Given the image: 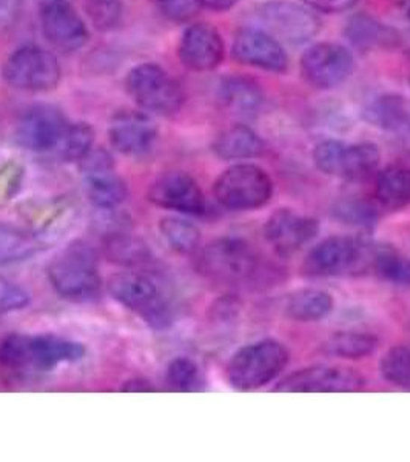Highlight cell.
I'll return each mask as SVG.
<instances>
[{
	"mask_svg": "<svg viewBox=\"0 0 410 462\" xmlns=\"http://www.w3.org/2000/svg\"><path fill=\"white\" fill-rule=\"evenodd\" d=\"M122 392H130V393H147V392H156L153 387L152 383L144 381V379H135V381H128V383L122 387Z\"/></svg>",
	"mask_w": 410,
	"mask_h": 462,
	"instance_id": "7bdbcfd3",
	"label": "cell"
},
{
	"mask_svg": "<svg viewBox=\"0 0 410 462\" xmlns=\"http://www.w3.org/2000/svg\"><path fill=\"white\" fill-rule=\"evenodd\" d=\"M289 363V352L281 342L263 339L239 348L227 365V378L242 392L272 383Z\"/></svg>",
	"mask_w": 410,
	"mask_h": 462,
	"instance_id": "277c9868",
	"label": "cell"
},
{
	"mask_svg": "<svg viewBox=\"0 0 410 462\" xmlns=\"http://www.w3.org/2000/svg\"><path fill=\"white\" fill-rule=\"evenodd\" d=\"M165 381L173 392H196L200 389L202 376L195 361L181 356L169 364Z\"/></svg>",
	"mask_w": 410,
	"mask_h": 462,
	"instance_id": "d590c367",
	"label": "cell"
},
{
	"mask_svg": "<svg viewBox=\"0 0 410 462\" xmlns=\"http://www.w3.org/2000/svg\"><path fill=\"white\" fill-rule=\"evenodd\" d=\"M401 10L405 13V19L410 22V0H400Z\"/></svg>",
	"mask_w": 410,
	"mask_h": 462,
	"instance_id": "f6af8a7d",
	"label": "cell"
},
{
	"mask_svg": "<svg viewBox=\"0 0 410 462\" xmlns=\"http://www.w3.org/2000/svg\"><path fill=\"white\" fill-rule=\"evenodd\" d=\"M159 231L167 245L179 254H191L200 247V231L182 217H163Z\"/></svg>",
	"mask_w": 410,
	"mask_h": 462,
	"instance_id": "d6a6232c",
	"label": "cell"
},
{
	"mask_svg": "<svg viewBox=\"0 0 410 462\" xmlns=\"http://www.w3.org/2000/svg\"><path fill=\"white\" fill-rule=\"evenodd\" d=\"M320 224L313 217L300 215L292 208H278L268 216L264 236L281 256H290L315 239Z\"/></svg>",
	"mask_w": 410,
	"mask_h": 462,
	"instance_id": "ac0fdd59",
	"label": "cell"
},
{
	"mask_svg": "<svg viewBox=\"0 0 410 462\" xmlns=\"http://www.w3.org/2000/svg\"><path fill=\"white\" fill-rule=\"evenodd\" d=\"M331 216L342 226L372 231L379 221V213L370 200L361 198L340 199L331 207Z\"/></svg>",
	"mask_w": 410,
	"mask_h": 462,
	"instance_id": "f1b7e54d",
	"label": "cell"
},
{
	"mask_svg": "<svg viewBox=\"0 0 410 462\" xmlns=\"http://www.w3.org/2000/svg\"><path fill=\"white\" fill-rule=\"evenodd\" d=\"M233 59L242 65L266 69L270 73H285L289 56L283 43L259 27H244L233 39Z\"/></svg>",
	"mask_w": 410,
	"mask_h": 462,
	"instance_id": "5bb4252c",
	"label": "cell"
},
{
	"mask_svg": "<svg viewBox=\"0 0 410 462\" xmlns=\"http://www.w3.org/2000/svg\"><path fill=\"white\" fill-rule=\"evenodd\" d=\"M364 383L363 376L352 368L313 365L289 374L274 390L278 393H353Z\"/></svg>",
	"mask_w": 410,
	"mask_h": 462,
	"instance_id": "4fadbf2b",
	"label": "cell"
},
{
	"mask_svg": "<svg viewBox=\"0 0 410 462\" xmlns=\"http://www.w3.org/2000/svg\"><path fill=\"white\" fill-rule=\"evenodd\" d=\"M148 199L161 208L182 215H202L205 211L202 189L184 171H170L156 179L148 189Z\"/></svg>",
	"mask_w": 410,
	"mask_h": 462,
	"instance_id": "e0dca14e",
	"label": "cell"
},
{
	"mask_svg": "<svg viewBox=\"0 0 410 462\" xmlns=\"http://www.w3.org/2000/svg\"><path fill=\"white\" fill-rule=\"evenodd\" d=\"M379 372L390 383L410 390V348L403 346L390 348L379 363Z\"/></svg>",
	"mask_w": 410,
	"mask_h": 462,
	"instance_id": "e575fe53",
	"label": "cell"
},
{
	"mask_svg": "<svg viewBox=\"0 0 410 462\" xmlns=\"http://www.w3.org/2000/svg\"><path fill=\"white\" fill-rule=\"evenodd\" d=\"M126 89L143 110L173 116L184 106V91L163 67L141 63L126 76Z\"/></svg>",
	"mask_w": 410,
	"mask_h": 462,
	"instance_id": "52a82bcc",
	"label": "cell"
},
{
	"mask_svg": "<svg viewBox=\"0 0 410 462\" xmlns=\"http://www.w3.org/2000/svg\"><path fill=\"white\" fill-rule=\"evenodd\" d=\"M364 119L377 126L410 152V99L403 95L378 96L363 111Z\"/></svg>",
	"mask_w": 410,
	"mask_h": 462,
	"instance_id": "44dd1931",
	"label": "cell"
},
{
	"mask_svg": "<svg viewBox=\"0 0 410 462\" xmlns=\"http://www.w3.org/2000/svg\"><path fill=\"white\" fill-rule=\"evenodd\" d=\"M43 36L62 53H74L89 42V28L71 2L41 6Z\"/></svg>",
	"mask_w": 410,
	"mask_h": 462,
	"instance_id": "2e32d148",
	"label": "cell"
},
{
	"mask_svg": "<svg viewBox=\"0 0 410 462\" xmlns=\"http://www.w3.org/2000/svg\"><path fill=\"white\" fill-rule=\"evenodd\" d=\"M196 267L205 278L232 285H263L274 274L252 244L241 237H219L200 250Z\"/></svg>",
	"mask_w": 410,
	"mask_h": 462,
	"instance_id": "6da1fadb",
	"label": "cell"
},
{
	"mask_svg": "<svg viewBox=\"0 0 410 462\" xmlns=\"http://www.w3.org/2000/svg\"><path fill=\"white\" fill-rule=\"evenodd\" d=\"M111 296L141 316L154 328H167L173 322V311L152 279L137 272H121L108 281Z\"/></svg>",
	"mask_w": 410,
	"mask_h": 462,
	"instance_id": "8992f818",
	"label": "cell"
},
{
	"mask_svg": "<svg viewBox=\"0 0 410 462\" xmlns=\"http://www.w3.org/2000/svg\"><path fill=\"white\" fill-rule=\"evenodd\" d=\"M39 6L50 5V4H56V2H73V0H36Z\"/></svg>",
	"mask_w": 410,
	"mask_h": 462,
	"instance_id": "bcb514c9",
	"label": "cell"
},
{
	"mask_svg": "<svg viewBox=\"0 0 410 462\" xmlns=\"http://www.w3.org/2000/svg\"><path fill=\"white\" fill-rule=\"evenodd\" d=\"M30 304V293L10 279L0 278V315L23 310Z\"/></svg>",
	"mask_w": 410,
	"mask_h": 462,
	"instance_id": "74e56055",
	"label": "cell"
},
{
	"mask_svg": "<svg viewBox=\"0 0 410 462\" xmlns=\"http://www.w3.org/2000/svg\"><path fill=\"white\" fill-rule=\"evenodd\" d=\"M218 97L230 115L252 119L264 106V93L255 80L246 76H227L218 88Z\"/></svg>",
	"mask_w": 410,
	"mask_h": 462,
	"instance_id": "603a6c76",
	"label": "cell"
},
{
	"mask_svg": "<svg viewBox=\"0 0 410 462\" xmlns=\"http://www.w3.org/2000/svg\"><path fill=\"white\" fill-rule=\"evenodd\" d=\"M67 124L62 111L56 106H32L17 122V143L30 152H53Z\"/></svg>",
	"mask_w": 410,
	"mask_h": 462,
	"instance_id": "9a60e30c",
	"label": "cell"
},
{
	"mask_svg": "<svg viewBox=\"0 0 410 462\" xmlns=\"http://www.w3.org/2000/svg\"><path fill=\"white\" fill-rule=\"evenodd\" d=\"M41 247L36 236L0 224V265L21 263L32 258Z\"/></svg>",
	"mask_w": 410,
	"mask_h": 462,
	"instance_id": "1f68e13d",
	"label": "cell"
},
{
	"mask_svg": "<svg viewBox=\"0 0 410 462\" xmlns=\"http://www.w3.org/2000/svg\"><path fill=\"white\" fill-rule=\"evenodd\" d=\"M85 356V346L78 341L56 335H28L27 370L48 372L62 364H73Z\"/></svg>",
	"mask_w": 410,
	"mask_h": 462,
	"instance_id": "7402d4cb",
	"label": "cell"
},
{
	"mask_svg": "<svg viewBox=\"0 0 410 462\" xmlns=\"http://www.w3.org/2000/svg\"><path fill=\"white\" fill-rule=\"evenodd\" d=\"M80 173L89 199L96 208H117L126 199V182L117 176L115 161L104 148H93L80 161Z\"/></svg>",
	"mask_w": 410,
	"mask_h": 462,
	"instance_id": "7c38bea8",
	"label": "cell"
},
{
	"mask_svg": "<svg viewBox=\"0 0 410 462\" xmlns=\"http://www.w3.org/2000/svg\"><path fill=\"white\" fill-rule=\"evenodd\" d=\"M62 69L51 51L36 45L19 48L4 65V79L13 88L45 93L61 82Z\"/></svg>",
	"mask_w": 410,
	"mask_h": 462,
	"instance_id": "9c48e42d",
	"label": "cell"
},
{
	"mask_svg": "<svg viewBox=\"0 0 410 462\" xmlns=\"http://www.w3.org/2000/svg\"><path fill=\"white\" fill-rule=\"evenodd\" d=\"M255 17L264 32L290 45L311 42L321 30V21L309 6L285 0L266 2L256 8Z\"/></svg>",
	"mask_w": 410,
	"mask_h": 462,
	"instance_id": "30bf717a",
	"label": "cell"
},
{
	"mask_svg": "<svg viewBox=\"0 0 410 462\" xmlns=\"http://www.w3.org/2000/svg\"><path fill=\"white\" fill-rule=\"evenodd\" d=\"M48 279L59 296L73 302L95 300L100 293L96 252L87 242L76 241L48 263Z\"/></svg>",
	"mask_w": 410,
	"mask_h": 462,
	"instance_id": "3957f363",
	"label": "cell"
},
{
	"mask_svg": "<svg viewBox=\"0 0 410 462\" xmlns=\"http://www.w3.org/2000/svg\"><path fill=\"white\" fill-rule=\"evenodd\" d=\"M22 178L23 170L17 163H5L0 169V204L16 195L17 189L21 187Z\"/></svg>",
	"mask_w": 410,
	"mask_h": 462,
	"instance_id": "ab89813d",
	"label": "cell"
},
{
	"mask_svg": "<svg viewBox=\"0 0 410 462\" xmlns=\"http://www.w3.org/2000/svg\"><path fill=\"white\" fill-rule=\"evenodd\" d=\"M93 143L95 132L89 124H67L53 152L63 162H80L93 150Z\"/></svg>",
	"mask_w": 410,
	"mask_h": 462,
	"instance_id": "f546056e",
	"label": "cell"
},
{
	"mask_svg": "<svg viewBox=\"0 0 410 462\" xmlns=\"http://www.w3.org/2000/svg\"><path fill=\"white\" fill-rule=\"evenodd\" d=\"M178 53L182 65L191 71H211L221 65L224 42L209 23H193L182 34Z\"/></svg>",
	"mask_w": 410,
	"mask_h": 462,
	"instance_id": "ffe728a7",
	"label": "cell"
},
{
	"mask_svg": "<svg viewBox=\"0 0 410 462\" xmlns=\"http://www.w3.org/2000/svg\"><path fill=\"white\" fill-rule=\"evenodd\" d=\"M374 273L394 285H410V259L392 245L378 244Z\"/></svg>",
	"mask_w": 410,
	"mask_h": 462,
	"instance_id": "4dcf8cb0",
	"label": "cell"
},
{
	"mask_svg": "<svg viewBox=\"0 0 410 462\" xmlns=\"http://www.w3.org/2000/svg\"><path fill=\"white\" fill-rule=\"evenodd\" d=\"M85 11L89 22L99 32H111L121 23V0H87Z\"/></svg>",
	"mask_w": 410,
	"mask_h": 462,
	"instance_id": "8d00e7d4",
	"label": "cell"
},
{
	"mask_svg": "<svg viewBox=\"0 0 410 462\" xmlns=\"http://www.w3.org/2000/svg\"><path fill=\"white\" fill-rule=\"evenodd\" d=\"M200 5L213 11L232 10L237 5L238 0H200Z\"/></svg>",
	"mask_w": 410,
	"mask_h": 462,
	"instance_id": "ee69618b",
	"label": "cell"
},
{
	"mask_svg": "<svg viewBox=\"0 0 410 462\" xmlns=\"http://www.w3.org/2000/svg\"><path fill=\"white\" fill-rule=\"evenodd\" d=\"M344 36L353 47L363 51L390 50L400 45V32L387 23L379 22L366 13H359L349 19Z\"/></svg>",
	"mask_w": 410,
	"mask_h": 462,
	"instance_id": "cb8c5ba5",
	"label": "cell"
},
{
	"mask_svg": "<svg viewBox=\"0 0 410 462\" xmlns=\"http://www.w3.org/2000/svg\"><path fill=\"white\" fill-rule=\"evenodd\" d=\"M381 154L375 143H346L342 141H322L313 150V162L321 173L333 178L361 182L378 169Z\"/></svg>",
	"mask_w": 410,
	"mask_h": 462,
	"instance_id": "ba28073f",
	"label": "cell"
},
{
	"mask_svg": "<svg viewBox=\"0 0 410 462\" xmlns=\"http://www.w3.org/2000/svg\"><path fill=\"white\" fill-rule=\"evenodd\" d=\"M21 0H0V32L16 23L21 14Z\"/></svg>",
	"mask_w": 410,
	"mask_h": 462,
	"instance_id": "b9f144b4",
	"label": "cell"
},
{
	"mask_svg": "<svg viewBox=\"0 0 410 462\" xmlns=\"http://www.w3.org/2000/svg\"><path fill=\"white\" fill-rule=\"evenodd\" d=\"M158 6L165 19L176 23L191 21L202 8L200 0H158Z\"/></svg>",
	"mask_w": 410,
	"mask_h": 462,
	"instance_id": "f35d334b",
	"label": "cell"
},
{
	"mask_svg": "<svg viewBox=\"0 0 410 462\" xmlns=\"http://www.w3.org/2000/svg\"><path fill=\"white\" fill-rule=\"evenodd\" d=\"M303 4L313 11L337 14V13L352 10L353 6L357 5L358 0H303Z\"/></svg>",
	"mask_w": 410,
	"mask_h": 462,
	"instance_id": "60d3db41",
	"label": "cell"
},
{
	"mask_svg": "<svg viewBox=\"0 0 410 462\" xmlns=\"http://www.w3.org/2000/svg\"><path fill=\"white\" fill-rule=\"evenodd\" d=\"M378 244L361 236H331L312 248L304 272L316 278L363 276L374 273Z\"/></svg>",
	"mask_w": 410,
	"mask_h": 462,
	"instance_id": "7a4b0ae2",
	"label": "cell"
},
{
	"mask_svg": "<svg viewBox=\"0 0 410 462\" xmlns=\"http://www.w3.org/2000/svg\"><path fill=\"white\" fill-rule=\"evenodd\" d=\"M375 196L384 208H405L410 204V169L405 165H389L379 171L375 182Z\"/></svg>",
	"mask_w": 410,
	"mask_h": 462,
	"instance_id": "484cf974",
	"label": "cell"
},
{
	"mask_svg": "<svg viewBox=\"0 0 410 462\" xmlns=\"http://www.w3.org/2000/svg\"><path fill=\"white\" fill-rule=\"evenodd\" d=\"M106 253L113 263L133 267L147 263L150 258L148 245L136 237L130 236L128 231L106 237Z\"/></svg>",
	"mask_w": 410,
	"mask_h": 462,
	"instance_id": "836d02e7",
	"label": "cell"
},
{
	"mask_svg": "<svg viewBox=\"0 0 410 462\" xmlns=\"http://www.w3.org/2000/svg\"><path fill=\"white\" fill-rule=\"evenodd\" d=\"M378 346V337L366 331H338L324 344L322 352L342 359H363Z\"/></svg>",
	"mask_w": 410,
	"mask_h": 462,
	"instance_id": "83f0119b",
	"label": "cell"
},
{
	"mask_svg": "<svg viewBox=\"0 0 410 462\" xmlns=\"http://www.w3.org/2000/svg\"><path fill=\"white\" fill-rule=\"evenodd\" d=\"M213 193L228 210H256L274 195V182L258 165L237 163L216 179Z\"/></svg>",
	"mask_w": 410,
	"mask_h": 462,
	"instance_id": "5b68a950",
	"label": "cell"
},
{
	"mask_svg": "<svg viewBox=\"0 0 410 462\" xmlns=\"http://www.w3.org/2000/svg\"><path fill=\"white\" fill-rule=\"evenodd\" d=\"M301 74L316 89H333L344 84L355 69L352 51L341 43L318 42L301 56Z\"/></svg>",
	"mask_w": 410,
	"mask_h": 462,
	"instance_id": "8fae6325",
	"label": "cell"
},
{
	"mask_svg": "<svg viewBox=\"0 0 410 462\" xmlns=\"http://www.w3.org/2000/svg\"><path fill=\"white\" fill-rule=\"evenodd\" d=\"M108 137L116 152L136 158L152 150L158 139V126L143 111H117L111 117Z\"/></svg>",
	"mask_w": 410,
	"mask_h": 462,
	"instance_id": "d6986e66",
	"label": "cell"
},
{
	"mask_svg": "<svg viewBox=\"0 0 410 462\" xmlns=\"http://www.w3.org/2000/svg\"><path fill=\"white\" fill-rule=\"evenodd\" d=\"M333 310V298L324 290L304 289L290 294L285 313L296 322H316Z\"/></svg>",
	"mask_w": 410,
	"mask_h": 462,
	"instance_id": "4316f807",
	"label": "cell"
},
{
	"mask_svg": "<svg viewBox=\"0 0 410 462\" xmlns=\"http://www.w3.org/2000/svg\"><path fill=\"white\" fill-rule=\"evenodd\" d=\"M409 82H410V78H409Z\"/></svg>",
	"mask_w": 410,
	"mask_h": 462,
	"instance_id": "7dc6e473",
	"label": "cell"
},
{
	"mask_svg": "<svg viewBox=\"0 0 410 462\" xmlns=\"http://www.w3.org/2000/svg\"><path fill=\"white\" fill-rule=\"evenodd\" d=\"M211 150L222 161H246L261 156L266 143L250 126L235 125L216 137Z\"/></svg>",
	"mask_w": 410,
	"mask_h": 462,
	"instance_id": "d4e9b609",
	"label": "cell"
}]
</instances>
